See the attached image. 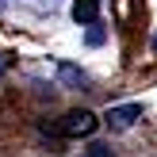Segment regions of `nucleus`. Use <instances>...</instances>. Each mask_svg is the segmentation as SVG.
<instances>
[{
  "label": "nucleus",
  "mask_w": 157,
  "mask_h": 157,
  "mask_svg": "<svg viewBox=\"0 0 157 157\" xmlns=\"http://www.w3.org/2000/svg\"><path fill=\"white\" fill-rule=\"evenodd\" d=\"M58 77H61L65 84H84V73H81V69H73V65H61Z\"/></svg>",
  "instance_id": "obj_4"
},
{
  "label": "nucleus",
  "mask_w": 157,
  "mask_h": 157,
  "mask_svg": "<svg viewBox=\"0 0 157 157\" xmlns=\"http://www.w3.org/2000/svg\"><path fill=\"white\" fill-rule=\"evenodd\" d=\"M96 130V115L92 111H69L65 119L58 123V134H65V138H84V134H92Z\"/></svg>",
  "instance_id": "obj_1"
},
{
  "label": "nucleus",
  "mask_w": 157,
  "mask_h": 157,
  "mask_svg": "<svg viewBox=\"0 0 157 157\" xmlns=\"http://www.w3.org/2000/svg\"><path fill=\"white\" fill-rule=\"evenodd\" d=\"M138 115H142V104H123V107H111V111L104 115V123H107L111 130H127Z\"/></svg>",
  "instance_id": "obj_2"
},
{
  "label": "nucleus",
  "mask_w": 157,
  "mask_h": 157,
  "mask_svg": "<svg viewBox=\"0 0 157 157\" xmlns=\"http://www.w3.org/2000/svg\"><path fill=\"white\" fill-rule=\"evenodd\" d=\"M73 19L92 27V23L100 19V0H73Z\"/></svg>",
  "instance_id": "obj_3"
},
{
  "label": "nucleus",
  "mask_w": 157,
  "mask_h": 157,
  "mask_svg": "<svg viewBox=\"0 0 157 157\" xmlns=\"http://www.w3.org/2000/svg\"><path fill=\"white\" fill-rule=\"evenodd\" d=\"M88 42H92V46H100V42H104V31H100L96 23H92V31H88Z\"/></svg>",
  "instance_id": "obj_5"
},
{
  "label": "nucleus",
  "mask_w": 157,
  "mask_h": 157,
  "mask_svg": "<svg viewBox=\"0 0 157 157\" xmlns=\"http://www.w3.org/2000/svg\"><path fill=\"white\" fill-rule=\"evenodd\" d=\"M88 157H111V150H107V146H92Z\"/></svg>",
  "instance_id": "obj_6"
}]
</instances>
